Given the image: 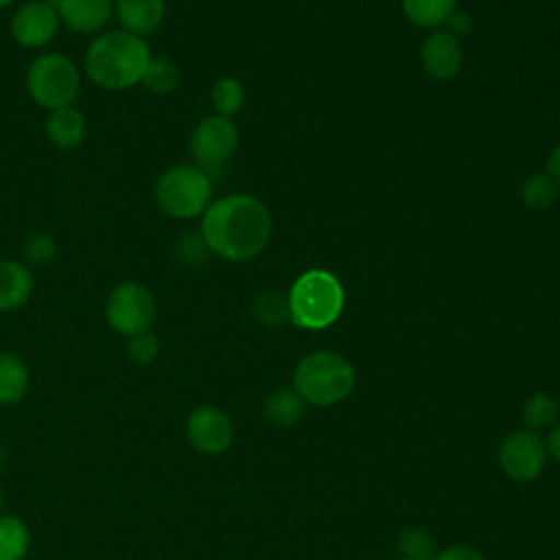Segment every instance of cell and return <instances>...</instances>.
I'll return each mask as SVG.
<instances>
[{
  "mask_svg": "<svg viewBox=\"0 0 560 560\" xmlns=\"http://www.w3.org/2000/svg\"><path fill=\"white\" fill-rule=\"evenodd\" d=\"M210 252L243 262L258 256L271 236V214L252 195H225L210 201L199 228Z\"/></svg>",
  "mask_w": 560,
  "mask_h": 560,
  "instance_id": "1",
  "label": "cell"
},
{
  "mask_svg": "<svg viewBox=\"0 0 560 560\" xmlns=\"http://www.w3.org/2000/svg\"><path fill=\"white\" fill-rule=\"evenodd\" d=\"M149 44L125 28L101 33L85 50L88 77L105 90H127L142 81L151 59Z\"/></svg>",
  "mask_w": 560,
  "mask_h": 560,
  "instance_id": "2",
  "label": "cell"
},
{
  "mask_svg": "<svg viewBox=\"0 0 560 560\" xmlns=\"http://www.w3.org/2000/svg\"><path fill=\"white\" fill-rule=\"evenodd\" d=\"M354 381L352 363L332 350H315L302 357L293 372V389L315 407L341 402L354 389Z\"/></svg>",
  "mask_w": 560,
  "mask_h": 560,
  "instance_id": "3",
  "label": "cell"
},
{
  "mask_svg": "<svg viewBox=\"0 0 560 560\" xmlns=\"http://www.w3.org/2000/svg\"><path fill=\"white\" fill-rule=\"evenodd\" d=\"M287 298L291 322L308 330H322L335 324L346 304V293L339 278L324 269L302 273L289 289Z\"/></svg>",
  "mask_w": 560,
  "mask_h": 560,
  "instance_id": "4",
  "label": "cell"
},
{
  "mask_svg": "<svg viewBox=\"0 0 560 560\" xmlns=\"http://www.w3.org/2000/svg\"><path fill=\"white\" fill-rule=\"evenodd\" d=\"M26 90L48 112L68 107L81 90L79 68L63 52H44L26 70Z\"/></svg>",
  "mask_w": 560,
  "mask_h": 560,
  "instance_id": "5",
  "label": "cell"
},
{
  "mask_svg": "<svg viewBox=\"0 0 560 560\" xmlns=\"http://www.w3.org/2000/svg\"><path fill=\"white\" fill-rule=\"evenodd\" d=\"M212 197V179L199 166L179 164L162 173L155 184L158 206L175 219H192L206 212Z\"/></svg>",
  "mask_w": 560,
  "mask_h": 560,
  "instance_id": "6",
  "label": "cell"
},
{
  "mask_svg": "<svg viewBox=\"0 0 560 560\" xmlns=\"http://www.w3.org/2000/svg\"><path fill=\"white\" fill-rule=\"evenodd\" d=\"M155 298L153 293L133 280L120 282L112 289L105 304V317L109 326L122 337H133L138 332L151 330L155 319Z\"/></svg>",
  "mask_w": 560,
  "mask_h": 560,
  "instance_id": "7",
  "label": "cell"
},
{
  "mask_svg": "<svg viewBox=\"0 0 560 560\" xmlns=\"http://www.w3.org/2000/svg\"><path fill=\"white\" fill-rule=\"evenodd\" d=\"M238 147V129L232 122V118L225 116H208L203 118L190 136V151L197 160V166L206 171L210 177V171L221 168L232 153Z\"/></svg>",
  "mask_w": 560,
  "mask_h": 560,
  "instance_id": "8",
  "label": "cell"
},
{
  "mask_svg": "<svg viewBox=\"0 0 560 560\" xmlns=\"http://www.w3.org/2000/svg\"><path fill=\"white\" fill-rule=\"evenodd\" d=\"M547 444L529 429L512 431L499 446V464L510 479L532 481L547 466Z\"/></svg>",
  "mask_w": 560,
  "mask_h": 560,
  "instance_id": "9",
  "label": "cell"
},
{
  "mask_svg": "<svg viewBox=\"0 0 560 560\" xmlns=\"http://www.w3.org/2000/svg\"><path fill=\"white\" fill-rule=\"evenodd\" d=\"M186 438L203 455H221L234 440L230 416L214 405H199L186 418Z\"/></svg>",
  "mask_w": 560,
  "mask_h": 560,
  "instance_id": "10",
  "label": "cell"
},
{
  "mask_svg": "<svg viewBox=\"0 0 560 560\" xmlns=\"http://www.w3.org/2000/svg\"><path fill=\"white\" fill-rule=\"evenodd\" d=\"M59 15L55 4L31 0L22 4L11 18V35L24 48H44L59 31Z\"/></svg>",
  "mask_w": 560,
  "mask_h": 560,
  "instance_id": "11",
  "label": "cell"
},
{
  "mask_svg": "<svg viewBox=\"0 0 560 560\" xmlns=\"http://www.w3.org/2000/svg\"><path fill=\"white\" fill-rule=\"evenodd\" d=\"M420 61L429 77L448 81L459 74L464 63V50L457 37L448 31H433L420 48Z\"/></svg>",
  "mask_w": 560,
  "mask_h": 560,
  "instance_id": "12",
  "label": "cell"
},
{
  "mask_svg": "<svg viewBox=\"0 0 560 560\" xmlns=\"http://www.w3.org/2000/svg\"><path fill=\"white\" fill-rule=\"evenodd\" d=\"M61 24L81 35L101 33L114 15V0H57Z\"/></svg>",
  "mask_w": 560,
  "mask_h": 560,
  "instance_id": "13",
  "label": "cell"
},
{
  "mask_svg": "<svg viewBox=\"0 0 560 560\" xmlns=\"http://www.w3.org/2000/svg\"><path fill=\"white\" fill-rule=\"evenodd\" d=\"M164 0H114V15L120 28L147 37L155 33L164 20Z\"/></svg>",
  "mask_w": 560,
  "mask_h": 560,
  "instance_id": "14",
  "label": "cell"
},
{
  "mask_svg": "<svg viewBox=\"0 0 560 560\" xmlns=\"http://www.w3.org/2000/svg\"><path fill=\"white\" fill-rule=\"evenodd\" d=\"M33 293V273L24 262L0 260V311H15Z\"/></svg>",
  "mask_w": 560,
  "mask_h": 560,
  "instance_id": "15",
  "label": "cell"
},
{
  "mask_svg": "<svg viewBox=\"0 0 560 560\" xmlns=\"http://www.w3.org/2000/svg\"><path fill=\"white\" fill-rule=\"evenodd\" d=\"M44 129H46L48 140L55 147H59V149H74L85 138V118L72 105L59 107V109L48 112Z\"/></svg>",
  "mask_w": 560,
  "mask_h": 560,
  "instance_id": "16",
  "label": "cell"
},
{
  "mask_svg": "<svg viewBox=\"0 0 560 560\" xmlns=\"http://www.w3.org/2000/svg\"><path fill=\"white\" fill-rule=\"evenodd\" d=\"M28 368L13 352H0V407L18 405L28 389Z\"/></svg>",
  "mask_w": 560,
  "mask_h": 560,
  "instance_id": "17",
  "label": "cell"
},
{
  "mask_svg": "<svg viewBox=\"0 0 560 560\" xmlns=\"http://www.w3.org/2000/svg\"><path fill=\"white\" fill-rule=\"evenodd\" d=\"M304 405V398L293 387H280L265 400V418L273 427L289 429L302 418Z\"/></svg>",
  "mask_w": 560,
  "mask_h": 560,
  "instance_id": "18",
  "label": "cell"
},
{
  "mask_svg": "<svg viewBox=\"0 0 560 560\" xmlns=\"http://www.w3.org/2000/svg\"><path fill=\"white\" fill-rule=\"evenodd\" d=\"M455 9L457 0H402V11L407 20L422 28H435L440 24H446Z\"/></svg>",
  "mask_w": 560,
  "mask_h": 560,
  "instance_id": "19",
  "label": "cell"
},
{
  "mask_svg": "<svg viewBox=\"0 0 560 560\" xmlns=\"http://www.w3.org/2000/svg\"><path fill=\"white\" fill-rule=\"evenodd\" d=\"M31 547L26 523L11 514H0V560H24Z\"/></svg>",
  "mask_w": 560,
  "mask_h": 560,
  "instance_id": "20",
  "label": "cell"
},
{
  "mask_svg": "<svg viewBox=\"0 0 560 560\" xmlns=\"http://www.w3.org/2000/svg\"><path fill=\"white\" fill-rule=\"evenodd\" d=\"M400 558L405 560H433L438 556V542L433 534L420 525H407L398 534Z\"/></svg>",
  "mask_w": 560,
  "mask_h": 560,
  "instance_id": "21",
  "label": "cell"
},
{
  "mask_svg": "<svg viewBox=\"0 0 560 560\" xmlns=\"http://www.w3.org/2000/svg\"><path fill=\"white\" fill-rule=\"evenodd\" d=\"M149 92L164 96L173 92L179 83V68L168 57H151L147 63V70L140 81Z\"/></svg>",
  "mask_w": 560,
  "mask_h": 560,
  "instance_id": "22",
  "label": "cell"
},
{
  "mask_svg": "<svg viewBox=\"0 0 560 560\" xmlns=\"http://www.w3.org/2000/svg\"><path fill=\"white\" fill-rule=\"evenodd\" d=\"M252 313L265 326H282L291 322L289 298L278 291H260L252 302Z\"/></svg>",
  "mask_w": 560,
  "mask_h": 560,
  "instance_id": "23",
  "label": "cell"
},
{
  "mask_svg": "<svg viewBox=\"0 0 560 560\" xmlns=\"http://www.w3.org/2000/svg\"><path fill=\"white\" fill-rule=\"evenodd\" d=\"M210 101H212V107L219 116L232 118L245 103V88L238 79L223 77L212 85Z\"/></svg>",
  "mask_w": 560,
  "mask_h": 560,
  "instance_id": "24",
  "label": "cell"
},
{
  "mask_svg": "<svg viewBox=\"0 0 560 560\" xmlns=\"http://www.w3.org/2000/svg\"><path fill=\"white\" fill-rule=\"evenodd\" d=\"M556 418H558V402L545 392L532 394L523 405V422L529 431L551 427Z\"/></svg>",
  "mask_w": 560,
  "mask_h": 560,
  "instance_id": "25",
  "label": "cell"
},
{
  "mask_svg": "<svg viewBox=\"0 0 560 560\" xmlns=\"http://www.w3.org/2000/svg\"><path fill=\"white\" fill-rule=\"evenodd\" d=\"M558 184L547 175V173H538V175H529L523 182L521 195L525 206L534 208V210H542L549 208L556 199H558Z\"/></svg>",
  "mask_w": 560,
  "mask_h": 560,
  "instance_id": "26",
  "label": "cell"
},
{
  "mask_svg": "<svg viewBox=\"0 0 560 560\" xmlns=\"http://www.w3.org/2000/svg\"><path fill=\"white\" fill-rule=\"evenodd\" d=\"M210 247L208 243L203 241L201 232H184L177 243H175V258L182 262V265H188V267H197L201 262L208 260L210 256Z\"/></svg>",
  "mask_w": 560,
  "mask_h": 560,
  "instance_id": "27",
  "label": "cell"
},
{
  "mask_svg": "<svg viewBox=\"0 0 560 560\" xmlns=\"http://www.w3.org/2000/svg\"><path fill=\"white\" fill-rule=\"evenodd\" d=\"M55 252H57V245L52 236L46 232H35L24 243V258L28 265H35V267L48 265L55 258Z\"/></svg>",
  "mask_w": 560,
  "mask_h": 560,
  "instance_id": "28",
  "label": "cell"
},
{
  "mask_svg": "<svg viewBox=\"0 0 560 560\" xmlns=\"http://www.w3.org/2000/svg\"><path fill=\"white\" fill-rule=\"evenodd\" d=\"M127 352L129 357L140 363V365H147V363H153L160 354V341L158 337L151 332V330H144V332H138L133 337H127Z\"/></svg>",
  "mask_w": 560,
  "mask_h": 560,
  "instance_id": "29",
  "label": "cell"
},
{
  "mask_svg": "<svg viewBox=\"0 0 560 560\" xmlns=\"http://www.w3.org/2000/svg\"><path fill=\"white\" fill-rule=\"evenodd\" d=\"M433 560H486V556L481 551H477L475 547L455 545V547H448V549L440 551Z\"/></svg>",
  "mask_w": 560,
  "mask_h": 560,
  "instance_id": "30",
  "label": "cell"
},
{
  "mask_svg": "<svg viewBox=\"0 0 560 560\" xmlns=\"http://www.w3.org/2000/svg\"><path fill=\"white\" fill-rule=\"evenodd\" d=\"M448 26H451V31L448 33H453L455 37L457 35H466V33H470V26H472V22H470V15L466 13V11H453V15L448 18Z\"/></svg>",
  "mask_w": 560,
  "mask_h": 560,
  "instance_id": "31",
  "label": "cell"
},
{
  "mask_svg": "<svg viewBox=\"0 0 560 560\" xmlns=\"http://www.w3.org/2000/svg\"><path fill=\"white\" fill-rule=\"evenodd\" d=\"M547 175L560 186V144L551 151V155L547 160Z\"/></svg>",
  "mask_w": 560,
  "mask_h": 560,
  "instance_id": "32",
  "label": "cell"
},
{
  "mask_svg": "<svg viewBox=\"0 0 560 560\" xmlns=\"http://www.w3.org/2000/svg\"><path fill=\"white\" fill-rule=\"evenodd\" d=\"M547 453L556 459V462H560V424H556L553 429H551V433H549V438H547Z\"/></svg>",
  "mask_w": 560,
  "mask_h": 560,
  "instance_id": "33",
  "label": "cell"
},
{
  "mask_svg": "<svg viewBox=\"0 0 560 560\" xmlns=\"http://www.w3.org/2000/svg\"><path fill=\"white\" fill-rule=\"evenodd\" d=\"M4 462H7V446L0 442V468L4 466Z\"/></svg>",
  "mask_w": 560,
  "mask_h": 560,
  "instance_id": "34",
  "label": "cell"
},
{
  "mask_svg": "<svg viewBox=\"0 0 560 560\" xmlns=\"http://www.w3.org/2000/svg\"><path fill=\"white\" fill-rule=\"evenodd\" d=\"M13 0H0V9H4V7H9Z\"/></svg>",
  "mask_w": 560,
  "mask_h": 560,
  "instance_id": "35",
  "label": "cell"
},
{
  "mask_svg": "<svg viewBox=\"0 0 560 560\" xmlns=\"http://www.w3.org/2000/svg\"><path fill=\"white\" fill-rule=\"evenodd\" d=\"M2 501H4V494H2V488H0V510H2Z\"/></svg>",
  "mask_w": 560,
  "mask_h": 560,
  "instance_id": "36",
  "label": "cell"
},
{
  "mask_svg": "<svg viewBox=\"0 0 560 560\" xmlns=\"http://www.w3.org/2000/svg\"><path fill=\"white\" fill-rule=\"evenodd\" d=\"M44 2H50V4H57V0H44Z\"/></svg>",
  "mask_w": 560,
  "mask_h": 560,
  "instance_id": "37",
  "label": "cell"
},
{
  "mask_svg": "<svg viewBox=\"0 0 560 560\" xmlns=\"http://www.w3.org/2000/svg\"><path fill=\"white\" fill-rule=\"evenodd\" d=\"M396 560H405V558H396Z\"/></svg>",
  "mask_w": 560,
  "mask_h": 560,
  "instance_id": "38",
  "label": "cell"
}]
</instances>
